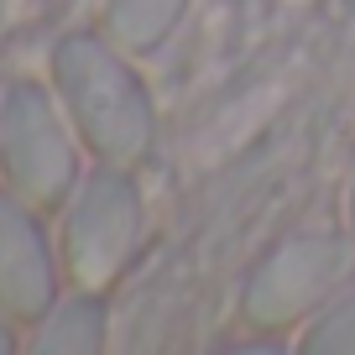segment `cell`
I'll list each match as a JSON object with an SVG mask.
<instances>
[{"label": "cell", "instance_id": "obj_5", "mask_svg": "<svg viewBox=\"0 0 355 355\" xmlns=\"http://www.w3.org/2000/svg\"><path fill=\"white\" fill-rule=\"evenodd\" d=\"M58 303V261L21 193H0V313L37 324Z\"/></svg>", "mask_w": 355, "mask_h": 355}, {"label": "cell", "instance_id": "obj_1", "mask_svg": "<svg viewBox=\"0 0 355 355\" xmlns=\"http://www.w3.org/2000/svg\"><path fill=\"white\" fill-rule=\"evenodd\" d=\"M53 78L78 141L105 167H131L152 146V100L136 68L105 37H63L53 53Z\"/></svg>", "mask_w": 355, "mask_h": 355}, {"label": "cell", "instance_id": "obj_7", "mask_svg": "<svg viewBox=\"0 0 355 355\" xmlns=\"http://www.w3.org/2000/svg\"><path fill=\"white\" fill-rule=\"evenodd\" d=\"M189 11V0H110L105 11V26H110V42L115 47H157L167 32L178 26V16Z\"/></svg>", "mask_w": 355, "mask_h": 355}, {"label": "cell", "instance_id": "obj_3", "mask_svg": "<svg viewBox=\"0 0 355 355\" xmlns=\"http://www.w3.org/2000/svg\"><path fill=\"white\" fill-rule=\"evenodd\" d=\"M141 241V193L125 167H100L68 193L63 266L78 288L105 293Z\"/></svg>", "mask_w": 355, "mask_h": 355}, {"label": "cell", "instance_id": "obj_6", "mask_svg": "<svg viewBox=\"0 0 355 355\" xmlns=\"http://www.w3.org/2000/svg\"><path fill=\"white\" fill-rule=\"evenodd\" d=\"M105 345V298L94 288H78L73 298H58L37 319V350L47 355H94Z\"/></svg>", "mask_w": 355, "mask_h": 355}, {"label": "cell", "instance_id": "obj_9", "mask_svg": "<svg viewBox=\"0 0 355 355\" xmlns=\"http://www.w3.org/2000/svg\"><path fill=\"white\" fill-rule=\"evenodd\" d=\"M6 319H11V313H0V350H11V345H16V340H11V329H6Z\"/></svg>", "mask_w": 355, "mask_h": 355}, {"label": "cell", "instance_id": "obj_8", "mask_svg": "<svg viewBox=\"0 0 355 355\" xmlns=\"http://www.w3.org/2000/svg\"><path fill=\"white\" fill-rule=\"evenodd\" d=\"M303 350L324 355V350H355V293L340 303H329V309L313 319V329L303 334Z\"/></svg>", "mask_w": 355, "mask_h": 355}, {"label": "cell", "instance_id": "obj_4", "mask_svg": "<svg viewBox=\"0 0 355 355\" xmlns=\"http://www.w3.org/2000/svg\"><path fill=\"white\" fill-rule=\"evenodd\" d=\"M350 251L334 235H303L288 241L256 266L251 288H245V319L251 324H282L293 313H303L309 303H319L334 282L345 277Z\"/></svg>", "mask_w": 355, "mask_h": 355}, {"label": "cell", "instance_id": "obj_2", "mask_svg": "<svg viewBox=\"0 0 355 355\" xmlns=\"http://www.w3.org/2000/svg\"><path fill=\"white\" fill-rule=\"evenodd\" d=\"M73 121L37 84H11L0 100V167L26 204H63L78 189Z\"/></svg>", "mask_w": 355, "mask_h": 355}]
</instances>
